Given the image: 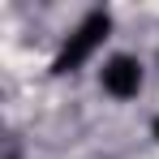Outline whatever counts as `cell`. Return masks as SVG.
Segmentation results:
<instances>
[{
  "instance_id": "cell-2",
  "label": "cell",
  "mask_w": 159,
  "mask_h": 159,
  "mask_svg": "<svg viewBox=\"0 0 159 159\" xmlns=\"http://www.w3.org/2000/svg\"><path fill=\"white\" fill-rule=\"evenodd\" d=\"M142 82H146L142 60L129 56V52L107 56L103 69H99V86H103V95H112V99H138L142 95Z\"/></svg>"
},
{
  "instance_id": "cell-1",
  "label": "cell",
  "mask_w": 159,
  "mask_h": 159,
  "mask_svg": "<svg viewBox=\"0 0 159 159\" xmlns=\"http://www.w3.org/2000/svg\"><path fill=\"white\" fill-rule=\"evenodd\" d=\"M107 34H112V13H107V9H90L78 26H73V34L60 43L52 69H56V73H78L82 65L107 43Z\"/></svg>"
},
{
  "instance_id": "cell-3",
  "label": "cell",
  "mask_w": 159,
  "mask_h": 159,
  "mask_svg": "<svg viewBox=\"0 0 159 159\" xmlns=\"http://www.w3.org/2000/svg\"><path fill=\"white\" fill-rule=\"evenodd\" d=\"M155 138H159V116H155Z\"/></svg>"
}]
</instances>
